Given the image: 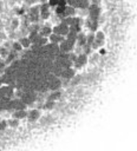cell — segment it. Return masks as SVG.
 Wrapping results in <instances>:
<instances>
[{
	"instance_id": "cell-6",
	"label": "cell",
	"mask_w": 137,
	"mask_h": 151,
	"mask_svg": "<svg viewBox=\"0 0 137 151\" xmlns=\"http://www.w3.org/2000/svg\"><path fill=\"white\" fill-rule=\"evenodd\" d=\"M76 44H77L79 47L86 45V36L79 32V33L77 34V37H76Z\"/></svg>"
},
{
	"instance_id": "cell-22",
	"label": "cell",
	"mask_w": 137,
	"mask_h": 151,
	"mask_svg": "<svg viewBox=\"0 0 137 151\" xmlns=\"http://www.w3.org/2000/svg\"><path fill=\"white\" fill-rule=\"evenodd\" d=\"M66 1H67V5H71V6H73L76 9V5H77L78 0H66Z\"/></svg>"
},
{
	"instance_id": "cell-4",
	"label": "cell",
	"mask_w": 137,
	"mask_h": 151,
	"mask_svg": "<svg viewBox=\"0 0 137 151\" xmlns=\"http://www.w3.org/2000/svg\"><path fill=\"white\" fill-rule=\"evenodd\" d=\"M64 39H65L64 36H60V34H57V33H53V32L49 36V41L52 43V44H59V43H61Z\"/></svg>"
},
{
	"instance_id": "cell-23",
	"label": "cell",
	"mask_w": 137,
	"mask_h": 151,
	"mask_svg": "<svg viewBox=\"0 0 137 151\" xmlns=\"http://www.w3.org/2000/svg\"><path fill=\"white\" fill-rule=\"evenodd\" d=\"M19 26V20L18 19H14L13 21H12V28L14 30V28H17Z\"/></svg>"
},
{
	"instance_id": "cell-18",
	"label": "cell",
	"mask_w": 137,
	"mask_h": 151,
	"mask_svg": "<svg viewBox=\"0 0 137 151\" xmlns=\"http://www.w3.org/2000/svg\"><path fill=\"white\" fill-rule=\"evenodd\" d=\"M53 106H54V100H49L47 103L44 104V109H45V110H50V109H52Z\"/></svg>"
},
{
	"instance_id": "cell-8",
	"label": "cell",
	"mask_w": 137,
	"mask_h": 151,
	"mask_svg": "<svg viewBox=\"0 0 137 151\" xmlns=\"http://www.w3.org/2000/svg\"><path fill=\"white\" fill-rule=\"evenodd\" d=\"M89 5H90V0H78L76 9L77 10H88Z\"/></svg>"
},
{
	"instance_id": "cell-10",
	"label": "cell",
	"mask_w": 137,
	"mask_h": 151,
	"mask_svg": "<svg viewBox=\"0 0 137 151\" xmlns=\"http://www.w3.org/2000/svg\"><path fill=\"white\" fill-rule=\"evenodd\" d=\"M88 27L91 32H96L97 28H98V20H92V19H89L88 20Z\"/></svg>"
},
{
	"instance_id": "cell-7",
	"label": "cell",
	"mask_w": 137,
	"mask_h": 151,
	"mask_svg": "<svg viewBox=\"0 0 137 151\" xmlns=\"http://www.w3.org/2000/svg\"><path fill=\"white\" fill-rule=\"evenodd\" d=\"M27 118L32 122L38 120L40 118V111L39 110H31L30 112H27Z\"/></svg>"
},
{
	"instance_id": "cell-16",
	"label": "cell",
	"mask_w": 137,
	"mask_h": 151,
	"mask_svg": "<svg viewBox=\"0 0 137 151\" xmlns=\"http://www.w3.org/2000/svg\"><path fill=\"white\" fill-rule=\"evenodd\" d=\"M93 40H95V33H90V34L86 36V44H88L89 46L93 43Z\"/></svg>"
},
{
	"instance_id": "cell-3",
	"label": "cell",
	"mask_w": 137,
	"mask_h": 151,
	"mask_svg": "<svg viewBox=\"0 0 137 151\" xmlns=\"http://www.w3.org/2000/svg\"><path fill=\"white\" fill-rule=\"evenodd\" d=\"M89 59H88V54L85 53H81V54H77V58L75 60V65L77 67H82V66H85L88 64Z\"/></svg>"
},
{
	"instance_id": "cell-1",
	"label": "cell",
	"mask_w": 137,
	"mask_h": 151,
	"mask_svg": "<svg viewBox=\"0 0 137 151\" xmlns=\"http://www.w3.org/2000/svg\"><path fill=\"white\" fill-rule=\"evenodd\" d=\"M88 12H89V17L92 20H98L99 16H101V7L98 6V4L91 3L88 7Z\"/></svg>"
},
{
	"instance_id": "cell-19",
	"label": "cell",
	"mask_w": 137,
	"mask_h": 151,
	"mask_svg": "<svg viewBox=\"0 0 137 151\" xmlns=\"http://www.w3.org/2000/svg\"><path fill=\"white\" fill-rule=\"evenodd\" d=\"M60 97V92L59 91H54L51 96H50V100H56V99H58Z\"/></svg>"
},
{
	"instance_id": "cell-21",
	"label": "cell",
	"mask_w": 137,
	"mask_h": 151,
	"mask_svg": "<svg viewBox=\"0 0 137 151\" xmlns=\"http://www.w3.org/2000/svg\"><path fill=\"white\" fill-rule=\"evenodd\" d=\"M58 5V0H49V6L50 7H56Z\"/></svg>"
},
{
	"instance_id": "cell-25",
	"label": "cell",
	"mask_w": 137,
	"mask_h": 151,
	"mask_svg": "<svg viewBox=\"0 0 137 151\" xmlns=\"http://www.w3.org/2000/svg\"><path fill=\"white\" fill-rule=\"evenodd\" d=\"M40 1H41V3H45V1H46V0H40Z\"/></svg>"
},
{
	"instance_id": "cell-5",
	"label": "cell",
	"mask_w": 137,
	"mask_h": 151,
	"mask_svg": "<svg viewBox=\"0 0 137 151\" xmlns=\"http://www.w3.org/2000/svg\"><path fill=\"white\" fill-rule=\"evenodd\" d=\"M76 14H77V9H75L71 5H66L65 6V11H64V14H63L64 18L65 17H73Z\"/></svg>"
},
{
	"instance_id": "cell-24",
	"label": "cell",
	"mask_w": 137,
	"mask_h": 151,
	"mask_svg": "<svg viewBox=\"0 0 137 151\" xmlns=\"http://www.w3.org/2000/svg\"><path fill=\"white\" fill-rule=\"evenodd\" d=\"M90 1H91V3H95V4H98L99 0H90Z\"/></svg>"
},
{
	"instance_id": "cell-11",
	"label": "cell",
	"mask_w": 137,
	"mask_h": 151,
	"mask_svg": "<svg viewBox=\"0 0 137 151\" xmlns=\"http://www.w3.org/2000/svg\"><path fill=\"white\" fill-rule=\"evenodd\" d=\"M27 117V112L25 110H14V113H13V118H17V119H23Z\"/></svg>"
},
{
	"instance_id": "cell-15",
	"label": "cell",
	"mask_w": 137,
	"mask_h": 151,
	"mask_svg": "<svg viewBox=\"0 0 137 151\" xmlns=\"http://www.w3.org/2000/svg\"><path fill=\"white\" fill-rule=\"evenodd\" d=\"M95 39H98V40H104L105 39V36L102 31H96L95 33Z\"/></svg>"
},
{
	"instance_id": "cell-2",
	"label": "cell",
	"mask_w": 137,
	"mask_h": 151,
	"mask_svg": "<svg viewBox=\"0 0 137 151\" xmlns=\"http://www.w3.org/2000/svg\"><path fill=\"white\" fill-rule=\"evenodd\" d=\"M68 31H70V27H68L65 23H63V21H60L58 25H56V26H53V28H52V32L53 33H57V34H60V36H66L67 33H68Z\"/></svg>"
},
{
	"instance_id": "cell-20",
	"label": "cell",
	"mask_w": 137,
	"mask_h": 151,
	"mask_svg": "<svg viewBox=\"0 0 137 151\" xmlns=\"http://www.w3.org/2000/svg\"><path fill=\"white\" fill-rule=\"evenodd\" d=\"M9 54V51L6 50V47H3V48H0V57H3V58H6Z\"/></svg>"
},
{
	"instance_id": "cell-14",
	"label": "cell",
	"mask_w": 137,
	"mask_h": 151,
	"mask_svg": "<svg viewBox=\"0 0 137 151\" xmlns=\"http://www.w3.org/2000/svg\"><path fill=\"white\" fill-rule=\"evenodd\" d=\"M12 48H13V51H16V52H20V51L23 50V46L20 45L19 41H16V43L12 44Z\"/></svg>"
},
{
	"instance_id": "cell-13",
	"label": "cell",
	"mask_w": 137,
	"mask_h": 151,
	"mask_svg": "<svg viewBox=\"0 0 137 151\" xmlns=\"http://www.w3.org/2000/svg\"><path fill=\"white\" fill-rule=\"evenodd\" d=\"M60 85H61V82H60L59 79H56V78H53V80H51V83H50V88H51V90H53V91L58 90V89L60 88Z\"/></svg>"
},
{
	"instance_id": "cell-17",
	"label": "cell",
	"mask_w": 137,
	"mask_h": 151,
	"mask_svg": "<svg viewBox=\"0 0 137 151\" xmlns=\"http://www.w3.org/2000/svg\"><path fill=\"white\" fill-rule=\"evenodd\" d=\"M7 123H9V125H10V126H12V127H17V126L19 125V119H17V118H13V119L9 120Z\"/></svg>"
},
{
	"instance_id": "cell-12",
	"label": "cell",
	"mask_w": 137,
	"mask_h": 151,
	"mask_svg": "<svg viewBox=\"0 0 137 151\" xmlns=\"http://www.w3.org/2000/svg\"><path fill=\"white\" fill-rule=\"evenodd\" d=\"M19 43H20V45L23 46V48H29V47L32 45L31 41H30V39H29V37H23V38H20Z\"/></svg>"
},
{
	"instance_id": "cell-9",
	"label": "cell",
	"mask_w": 137,
	"mask_h": 151,
	"mask_svg": "<svg viewBox=\"0 0 137 151\" xmlns=\"http://www.w3.org/2000/svg\"><path fill=\"white\" fill-rule=\"evenodd\" d=\"M52 33V27L51 26H43L41 28H39V34L41 37H46L49 38V36Z\"/></svg>"
}]
</instances>
